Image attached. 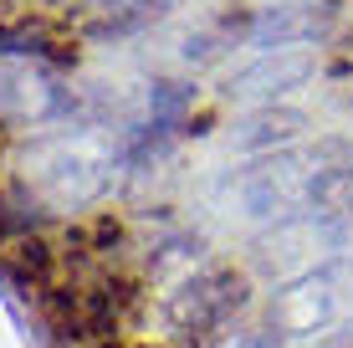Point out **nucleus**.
<instances>
[{"label": "nucleus", "instance_id": "f257e3e1", "mask_svg": "<svg viewBox=\"0 0 353 348\" xmlns=\"http://www.w3.org/2000/svg\"><path fill=\"white\" fill-rule=\"evenodd\" d=\"M108 185V159L92 154L82 139H46L26 159V195L52 200L57 210H77L103 195Z\"/></svg>", "mask_w": 353, "mask_h": 348}, {"label": "nucleus", "instance_id": "f03ea898", "mask_svg": "<svg viewBox=\"0 0 353 348\" xmlns=\"http://www.w3.org/2000/svg\"><path fill=\"white\" fill-rule=\"evenodd\" d=\"M241 307H246V277L230 272V267H205V272H194L185 287L169 292L164 313L179 333H215V328H225Z\"/></svg>", "mask_w": 353, "mask_h": 348}, {"label": "nucleus", "instance_id": "7ed1b4c3", "mask_svg": "<svg viewBox=\"0 0 353 348\" xmlns=\"http://www.w3.org/2000/svg\"><path fill=\"white\" fill-rule=\"evenodd\" d=\"M333 26V6H307V0H287V6H266L246 21V41L266 52H292L302 41H318Z\"/></svg>", "mask_w": 353, "mask_h": 348}, {"label": "nucleus", "instance_id": "20e7f679", "mask_svg": "<svg viewBox=\"0 0 353 348\" xmlns=\"http://www.w3.org/2000/svg\"><path fill=\"white\" fill-rule=\"evenodd\" d=\"M327 318H333V282H327V272H307L302 282H292L272 297V328L282 338L318 333Z\"/></svg>", "mask_w": 353, "mask_h": 348}, {"label": "nucleus", "instance_id": "39448f33", "mask_svg": "<svg viewBox=\"0 0 353 348\" xmlns=\"http://www.w3.org/2000/svg\"><path fill=\"white\" fill-rule=\"evenodd\" d=\"M62 88L26 67H0V123H41L62 113Z\"/></svg>", "mask_w": 353, "mask_h": 348}, {"label": "nucleus", "instance_id": "423d86ee", "mask_svg": "<svg viewBox=\"0 0 353 348\" xmlns=\"http://www.w3.org/2000/svg\"><path fill=\"white\" fill-rule=\"evenodd\" d=\"M312 57L307 52H266L261 62L241 67L236 77H230V92L236 98H282V92L302 88V82L312 77Z\"/></svg>", "mask_w": 353, "mask_h": 348}, {"label": "nucleus", "instance_id": "0eeeda50", "mask_svg": "<svg viewBox=\"0 0 353 348\" xmlns=\"http://www.w3.org/2000/svg\"><path fill=\"white\" fill-rule=\"evenodd\" d=\"M307 128V118L297 113V108H261V113H251L246 123H236V149H282L292 143Z\"/></svg>", "mask_w": 353, "mask_h": 348}, {"label": "nucleus", "instance_id": "6e6552de", "mask_svg": "<svg viewBox=\"0 0 353 348\" xmlns=\"http://www.w3.org/2000/svg\"><path fill=\"white\" fill-rule=\"evenodd\" d=\"M154 16H159V0H118V6L108 10L103 31H133V26H143V21H154Z\"/></svg>", "mask_w": 353, "mask_h": 348}, {"label": "nucleus", "instance_id": "1a4fd4ad", "mask_svg": "<svg viewBox=\"0 0 353 348\" xmlns=\"http://www.w3.org/2000/svg\"><path fill=\"white\" fill-rule=\"evenodd\" d=\"M327 241H333V251H343V256L353 261V200L327 221Z\"/></svg>", "mask_w": 353, "mask_h": 348}, {"label": "nucleus", "instance_id": "9d476101", "mask_svg": "<svg viewBox=\"0 0 353 348\" xmlns=\"http://www.w3.org/2000/svg\"><path fill=\"white\" fill-rule=\"evenodd\" d=\"M312 348H353V323H338V328H327Z\"/></svg>", "mask_w": 353, "mask_h": 348}]
</instances>
